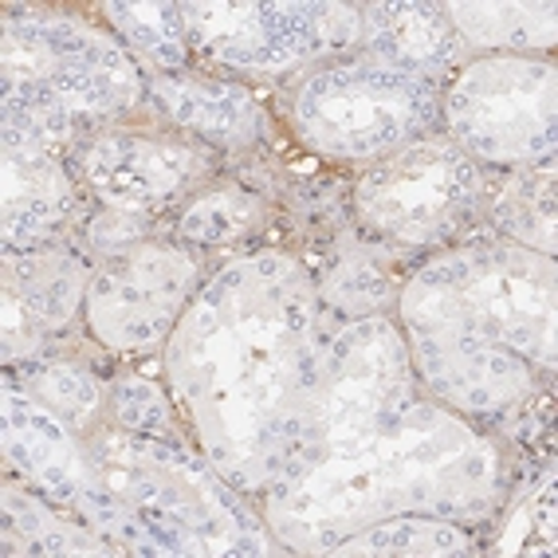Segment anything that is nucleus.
<instances>
[{"label":"nucleus","instance_id":"obj_5","mask_svg":"<svg viewBox=\"0 0 558 558\" xmlns=\"http://www.w3.org/2000/svg\"><path fill=\"white\" fill-rule=\"evenodd\" d=\"M472 193L476 173L460 154L445 146H405L362 178L359 209L389 236L429 244L464 220Z\"/></svg>","mask_w":558,"mask_h":558},{"label":"nucleus","instance_id":"obj_12","mask_svg":"<svg viewBox=\"0 0 558 558\" xmlns=\"http://www.w3.org/2000/svg\"><path fill=\"white\" fill-rule=\"evenodd\" d=\"M464 44L484 48H550L555 4H445Z\"/></svg>","mask_w":558,"mask_h":558},{"label":"nucleus","instance_id":"obj_3","mask_svg":"<svg viewBox=\"0 0 558 558\" xmlns=\"http://www.w3.org/2000/svg\"><path fill=\"white\" fill-rule=\"evenodd\" d=\"M201 48L236 68L276 71L362 36L350 4H181Z\"/></svg>","mask_w":558,"mask_h":558},{"label":"nucleus","instance_id":"obj_1","mask_svg":"<svg viewBox=\"0 0 558 558\" xmlns=\"http://www.w3.org/2000/svg\"><path fill=\"white\" fill-rule=\"evenodd\" d=\"M437 119L433 83L381 63H342L311 75L295 99V122L315 150L335 158H374L398 150Z\"/></svg>","mask_w":558,"mask_h":558},{"label":"nucleus","instance_id":"obj_15","mask_svg":"<svg viewBox=\"0 0 558 558\" xmlns=\"http://www.w3.org/2000/svg\"><path fill=\"white\" fill-rule=\"evenodd\" d=\"M107 16L146 56L166 68L185 63V16L181 4H107Z\"/></svg>","mask_w":558,"mask_h":558},{"label":"nucleus","instance_id":"obj_4","mask_svg":"<svg viewBox=\"0 0 558 558\" xmlns=\"http://www.w3.org/2000/svg\"><path fill=\"white\" fill-rule=\"evenodd\" d=\"M4 75L32 80L71 119L119 110L138 95V71L119 48L83 24L24 21L4 32Z\"/></svg>","mask_w":558,"mask_h":558},{"label":"nucleus","instance_id":"obj_14","mask_svg":"<svg viewBox=\"0 0 558 558\" xmlns=\"http://www.w3.org/2000/svg\"><path fill=\"white\" fill-rule=\"evenodd\" d=\"M496 220L511 236H519L531 248L555 252V158H543V166H531L519 178L508 181L499 193Z\"/></svg>","mask_w":558,"mask_h":558},{"label":"nucleus","instance_id":"obj_16","mask_svg":"<svg viewBox=\"0 0 558 558\" xmlns=\"http://www.w3.org/2000/svg\"><path fill=\"white\" fill-rule=\"evenodd\" d=\"M464 535L445 523H425V519H393L374 531H362L359 538L339 543L335 555H457L464 550Z\"/></svg>","mask_w":558,"mask_h":558},{"label":"nucleus","instance_id":"obj_2","mask_svg":"<svg viewBox=\"0 0 558 558\" xmlns=\"http://www.w3.org/2000/svg\"><path fill=\"white\" fill-rule=\"evenodd\" d=\"M449 122L488 161H543L555 154V68L538 60H480L449 90Z\"/></svg>","mask_w":558,"mask_h":558},{"label":"nucleus","instance_id":"obj_6","mask_svg":"<svg viewBox=\"0 0 558 558\" xmlns=\"http://www.w3.org/2000/svg\"><path fill=\"white\" fill-rule=\"evenodd\" d=\"M190 264L170 252H142L122 268L102 276L90 291L95 327L114 347H142L166 330L178 311L181 291L190 288Z\"/></svg>","mask_w":558,"mask_h":558},{"label":"nucleus","instance_id":"obj_21","mask_svg":"<svg viewBox=\"0 0 558 558\" xmlns=\"http://www.w3.org/2000/svg\"><path fill=\"white\" fill-rule=\"evenodd\" d=\"M389 295V279L386 271H378L366 259H347L335 279H330V300L347 311H369L378 307L381 300Z\"/></svg>","mask_w":558,"mask_h":558},{"label":"nucleus","instance_id":"obj_17","mask_svg":"<svg viewBox=\"0 0 558 558\" xmlns=\"http://www.w3.org/2000/svg\"><path fill=\"white\" fill-rule=\"evenodd\" d=\"M499 555H555V472L543 476V488L523 499L499 535Z\"/></svg>","mask_w":558,"mask_h":558},{"label":"nucleus","instance_id":"obj_9","mask_svg":"<svg viewBox=\"0 0 558 558\" xmlns=\"http://www.w3.org/2000/svg\"><path fill=\"white\" fill-rule=\"evenodd\" d=\"M71 213L68 178L48 150L9 142L4 158V240L9 248L51 236Z\"/></svg>","mask_w":558,"mask_h":558},{"label":"nucleus","instance_id":"obj_22","mask_svg":"<svg viewBox=\"0 0 558 558\" xmlns=\"http://www.w3.org/2000/svg\"><path fill=\"white\" fill-rule=\"evenodd\" d=\"M119 421H126L134 429H161L166 425V405H161L158 389L142 386V381L119 386Z\"/></svg>","mask_w":558,"mask_h":558},{"label":"nucleus","instance_id":"obj_8","mask_svg":"<svg viewBox=\"0 0 558 558\" xmlns=\"http://www.w3.org/2000/svg\"><path fill=\"white\" fill-rule=\"evenodd\" d=\"M197 154L173 142L138 138V134H110L95 142L87 154L90 185L119 209H138L178 193L193 173Z\"/></svg>","mask_w":558,"mask_h":558},{"label":"nucleus","instance_id":"obj_18","mask_svg":"<svg viewBox=\"0 0 558 558\" xmlns=\"http://www.w3.org/2000/svg\"><path fill=\"white\" fill-rule=\"evenodd\" d=\"M4 515H9V531L24 535V550H40V555H90V550H102L95 538H80V531L56 523L44 508L24 504L12 492L9 504H4Z\"/></svg>","mask_w":558,"mask_h":558},{"label":"nucleus","instance_id":"obj_10","mask_svg":"<svg viewBox=\"0 0 558 558\" xmlns=\"http://www.w3.org/2000/svg\"><path fill=\"white\" fill-rule=\"evenodd\" d=\"M4 452L24 476H32L56 496L80 499L87 492L83 457L75 452L63 425L40 405L21 398L16 389L4 393Z\"/></svg>","mask_w":558,"mask_h":558},{"label":"nucleus","instance_id":"obj_20","mask_svg":"<svg viewBox=\"0 0 558 558\" xmlns=\"http://www.w3.org/2000/svg\"><path fill=\"white\" fill-rule=\"evenodd\" d=\"M40 398L48 401L60 417L87 421L99 409V386L87 369L80 366H48L40 369Z\"/></svg>","mask_w":558,"mask_h":558},{"label":"nucleus","instance_id":"obj_11","mask_svg":"<svg viewBox=\"0 0 558 558\" xmlns=\"http://www.w3.org/2000/svg\"><path fill=\"white\" fill-rule=\"evenodd\" d=\"M154 95L173 119L185 122L193 130H205L213 138H252L256 134V102L248 99V90L225 87V83H205V80H158Z\"/></svg>","mask_w":558,"mask_h":558},{"label":"nucleus","instance_id":"obj_19","mask_svg":"<svg viewBox=\"0 0 558 558\" xmlns=\"http://www.w3.org/2000/svg\"><path fill=\"white\" fill-rule=\"evenodd\" d=\"M252 225V205L236 193H213V197L197 201L185 220H181V232L201 244H220V240H232Z\"/></svg>","mask_w":558,"mask_h":558},{"label":"nucleus","instance_id":"obj_13","mask_svg":"<svg viewBox=\"0 0 558 558\" xmlns=\"http://www.w3.org/2000/svg\"><path fill=\"white\" fill-rule=\"evenodd\" d=\"M16 271H9V303L28 323H63L80 300V268L63 256H9Z\"/></svg>","mask_w":558,"mask_h":558},{"label":"nucleus","instance_id":"obj_7","mask_svg":"<svg viewBox=\"0 0 558 558\" xmlns=\"http://www.w3.org/2000/svg\"><path fill=\"white\" fill-rule=\"evenodd\" d=\"M362 16L366 44L378 56L374 63L401 75L429 83L464 56V40L452 28L445 4H369Z\"/></svg>","mask_w":558,"mask_h":558}]
</instances>
